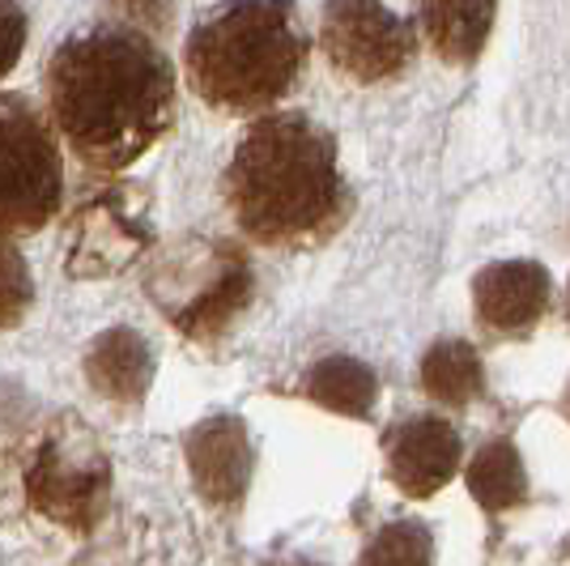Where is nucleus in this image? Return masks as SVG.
I'll use <instances>...</instances> for the list:
<instances>
[{
	"label": "nucleus",
	"instance_id": "f257e3e1",
	"mask_svg": "<svg viewBox=\"0 0 570 566\" xmlns=\"http://www.w3.org/2000/svg\"><path fill=\"white\" fill-rule=\"evenodd\" d=\"M43 77L51 119L72 158L90 170H128L175 124V65L154 35L124 22L65 39Z\"/></svg>",
	"mask_w": 570,
	"mask_h": 566
},
{
	"label": "nucleus",
	"instance_id": "f3484780",
	"mask_svg": "<svg viewBox=\"0 0 570 566\" xmlns=\"http://www.w3.org/2000/svg\"><path fill=\"white\" fill-rule=\"evenodd\" d=\"M357 566H434V541H430L426 524H413V519H401V524H387L380 528L371 545L362 549Z\"/></svg>",
	"mask_w": 570,
	"mask_h": 566
},
{
	"label": "nucleus",
	"instance_id": "dca6fc26",
	"mask_svg": "<svg viewBox=\"0 0 570 566\" xmlns=\"http://www.w3.org/2000/svg\"><path fill=\"white\" fill-rule=\"evenodd\" d=\"M481 358L469 341H439L422 358V388L443 404H469L481 392Z\"/></svg>",
	"mask_w": 570,
	"mask_h": 566
},
{
	"label": "nucleus",
	"instance_id": "1a4fd4ad",
	"mask_svg": "<svg viewBox=\"0 0 570 566\" xmlns=\"http://www.w3.org/2000/svg\"><path fill=\"white\" fill-rule=\"evenodd\" d=\"M184 456L196 495L205 498L217 511H235L247 498L252 469H256V451L247 439V426L235 413H217L196 422L184 435Z\"/></svg>",
	"mask_w": 570,
	"mask_h": 566
},
{
	"label": "nucleus",
	"instance_id": "4468645a",
	"mask_svg": "<svg viewBox=\"0 0 570 566\" xmlns=\"http://www.w3.org/2000/svg\"><path fill=\"white\" fill-rule=\"evenodd\" d=\"M307 397L341 418H371V409L380 401V379L357 358H324L311 367Z\"/></svg>",
	"mask_w": 570,
	"mask_h": 566
},
{
	"label": "nucleus",
	"instance_id": "f03ea898",
	"mask_svg": "<svg viewBox=\"0 0 570 566\" xmlns=\"http://www.w3.org/2000/svg\"><path fill=\"white\" fill-rule=\"evenodd\" d=\"M226 205L238 231L264 247H307L350 213L336 142L303 111L261 116L226 166Z\"/></svg>",
	"mask_w": 570,
	"mask_h": 566
},
{
	"label": "nucleus",
	"instance_id": "0eeeda50",
	"mask_svg": "<svg viewBox=\"0 0 570 566\" xmlns=\"http://www.w3.org/2000/svg\"><path fill=\"white\" fill-rule=\"evenodd\" d=\"M149 243H154V222L145 188H98L69 217L65 269L81 282L116 277L149 252Z\"/></svg>",
	"mask_w": 570,
	"mask_h": 566
},
{
	"label": "nucleus",
	"instance_id": "aec40b11",
	"mask_svg": "<svg viewBox=\"0 0 570 566\" xmlns=\"http://www.w3.org/2000/svg\"><path fill=\"white\" fill-rule=\"evenodd\" d=\"M111 9H116V18L124 26H132V30H145V35H163L170 26V0H111Z\"/></svg>",
	"mask_w": 570,
	"mask_h": 566
},
{
	"label": "nucleus",
	"instance_id": "9d476101",
	"mask_svg": "<svg viewBox=\"0 0 570 566\" xmlns=\"http://www.w3.org/2000/svg\"><path fill=\"white\" fill-rule=\"evenodd\" d=\"M460 469V435L443 418H413L387 435V477L409 498L439 495Z\"/></svg>",
	"mask_w": 570,
	"mask_h": 566
},
{
	"label": "nucleus",
	"instance_id": "6e6552de",
	"mask_svg": "<svg viewBox=\"0 0 570 566\" xmlns=\"http://www.w3.org/2000/svg\"><path fill=\"white\" fill-rule=\"evenodd\" d=\"M320 43L336 72L362 86H375L409 69L417 35L387 0H328Z\"/></svg>",
	"mask_w": 570,
	"mask_h": 566
},
{
	"label": "nucleus",
	"instance_id": "20e7f679",
	"mask_svg": "<svg viewBox=\"0 0 570 566\" xmlns=\"http://www.w3.org/2000/svg\"><path fill=\"white\" fill-rule=\"evenodd\" d=\"M111 456L95 426L77 413H56L26 460V502L35 516L69 533H95L111 511Z\"/></svg>",
	"mask_w": 570,
	"mask_h": 566
},
{
	"label": "nucleus",
	"instance_id": "7ed1b4c3",
	"mask_svg": "<svg viewBox=\"0 0 570 566\" xmlns=\"http://www.w3.org/2000/svg\"><path fill=\"white\" fill-rule=\"evenodd\" d=\"M188 81L217 111L256 116L303 77L307 35L289 0H226L188 35Z\"/></svg>",
	"mask_w": 570,
	"mask_h": 566
},
{
	"label": "nucleus",
	"instance_id": "2eb2a0df",
	"mask_svg": "<svg viewBox=\"0 0 570 566\" xmlns=\"http://www.w3.org/2000/svg\"><path fill=\"white\" fill-rule=\"evenodd\" d=\"M469 490L485 511H511L528 498V472L520 451L507 439H494L473 456L469 465Z\"/></svg>",
	"mask_w": 570,
	"mask_h": 566
},
{
	"label": "nucleus",
	"instance_id": "412c9836",
	"mask_svg": "<svg viewBox=\"0 0 570 566\" xmlns=\"http://www.w3.org/2000/svg\"><path fill=\"white\" fill-rule=\"evenodd\" d=\"M562 404H567V413H570V383H567V401H562Z\"/></svg>",
	"mask_w": 570,
	"mask_h": 566
},
{
	"label": "nucleus",
	"instance_id": "f8f14e48",
	"mask_svg": "<svg viewBox=\"0 0 570 566\" xmlns=\"http://www.w3.org/2000/svg\"><path fill=\"white\" fill-rule=\"evenodd\" d=\"M81 371L102 401L141 404L154 388V375H158V354L137 329L116 324L90 341V350L81 358Z\"/></svg>",
	"mask_w": 570,
	"mask_h": 566
},
{
	"label": "nucleus",
	"instance_id": "a211bd4d",
	"mask_svg": "<svg viewBox=\"0 0 570 566\" xmlns=\"http://www.w3.org/2000/svg\"><path fill=\"white\" fill-rule=\"evenodd\" d=\"M35 303V277L22 247L9 235H0V332L18 329Z\"/></svg>",
	"mask_w": 570,
	"mask_h": 566
},
{
	"label": "nucleus",
	"instance_id": "39448f33",
	"mask_svg": "<svg viewBox=\"0 0 570 566\" xmlns=\"http://www.w3.org/2000/svg\"><path fill=\"white\" fill-rule=\"evenodd\" d=\"M149 299L170 320V329L191 341H217L256 299V273L235 243L191 238L158 260L149 273Z\"/></svg>",
	"mask_w": 570,
	"mask_h": 566
},
{
	"label": "nucleus",
	"instance_id": "6ab92c4d",
	"mask_svg": "<svg viewBox=\"0 0 570 566\" xmlns=\"http://www.w3.org/2000/svg\"><path fill=\"white\" fill-rule=\"evenodd\" d=\"M26 51V13L18 0H0V81L18 69Z\"/></svg>",
	"mask_w": 570,
	"mask_h": 566
},
{
	"label": "nucleus",
	"instance_id": "9b49d317",
	"mask_svg": "<svg viewBox=\"0 0 570 566\" xmlns=\"http://www.w3.org/2000/svg\"><path fill=\"white\" fill-rule=\"evenodd\" d=\"M549 273L532 260H502L481 269L473 282L476 320L494 332L532 329L549 308Z\"/></svg>",
	"mask_w": 570,
	"mask_h": 566
},
{
	"label": "nucleus",
	"instance_id": "423d86ee",
	"mask_svg": "<svg viewBox=\"0 0 570 566\" xmlns=\"http://www.w3.org/2000/svg\"><path fill=\"white\" fill-rule=\"evenodd\" d=\"M60 128L26 95H0V235L43 231L65 201Z\"/></svg>",
	"mask_w": 570,
	"mask_h": 566
},
{
	"label": "nucleus",
	"instance_id": "ddd939ff",
	"mask_svg": "<svg viewBox=\"0 0 570 566\" xmlns=\"http://www.w3.org/2000/svg\"><path fill=\"white\" fill-rule=\"evenodd\" d=\"M499 0H422V26L430 48L448 65H469L481 56Z\"/></svg>",
	"mask_w": 570,
	"mask_h": 566
}]
</instances>
